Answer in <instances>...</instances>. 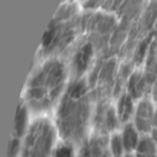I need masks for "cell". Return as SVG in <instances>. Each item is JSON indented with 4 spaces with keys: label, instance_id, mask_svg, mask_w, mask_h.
Instances as JSON below:
<instances>
[{
    "label": "cell",
    "instance_id": "1",
    "mask_svg": "<svg viewBox=\"0 0 157 157\" xmlns=\"http://www.w3.org/2000/svg\"><path fill=\"white\" fill-rule=\"evenodd\" d=\"M96 99L87 78H71L55 109L54 123L59 139L81 144L92 132Z\"/></svg>",
    "mask_w": 157,
    "mask_h": 157
},
{
    "label": "cell",
    "instance_id": "2",
    "mask_svg": "<svg viewBox=\"0 0 157 157\" xmlns=\"http://www.w3.org/2000/svg\"><path fill=\"white\" fill-rule=\"evenodd\" d=\"M70 69L63 57H48L33 70L22 99L33 114L45 115L55 110L70 82Z\"/></svg>",
    "mask_w": 157,
    "mask_h": 157
},
{
    "label": "cell",
    "instance_id": "3",
    "mask_svg": "<svg viewBox=\"0 0 157 157\" xmlns=\"http://www.w3.org/2000/svg\"><path fill=\"white\" fill-rule=\"evenodd\" d=\"M82 30V16L67 18L55 14L42 38L40 56L63 57V54L71 52L80 40L78 36Z\"/></svg>",
    "mask_w": 157,
    "mask_h": 157
},
{
    "label": "cell",
    "instance_id": "4",
    "mask_svg": "<svg viewBox=\"0 0 157 157\" xmlns=\"http://www.w3.org/2000/svg\"><path fill=\"white\" fill-rule=\"evenodd\" d=\"M58 138L54 120L45 115L37 116L23 139L20 157H52Z\"/></svg>",
    "mask_w": 157,
    "mask_h": 157
},
{
    "label": "cell",
    "instance_id": "5",
    "mask_svg": "<svg viewBox=\"0 0 157 157\" xmlns=\"http://www.w3.org/2000/svg\"><path fill=\"white\" fill-rule=\"evenodd\" d=\"M97 48L98 46L90 38L78 40L71 50L68 61L72 78H86L96 65Z\"/></svg>",
    "mask_w": 157,
    "mask_h": 157
},
{
    "label": "cell",
    "instance_id": "6",
    "mask_svg": "<svg viewBox=\"0 0 157 157\" xmlns=\"http://www.w3.org/2000/svg\"><path fill=\"white\" fill-rule=\"evenodd\" d=\"M121 127L122 123L116 113L115 105L111 103L110 99L96 100L92 132L110 136L114 132H117Z\"/></svg>",
    "mask_w": 157,
    "mask_h": 157
},
{
    "label": "cell",
    "instance_id": "7",
    "mask_svg": "<svg viewBox=\"0 0 157 157\" xmlns=\"http://www.w3.org/2000/svg\"><path fill=\"white\" fill-rule=\"evenodd\" d=\"M156 105V103L148 96L138 100L135 115L132 118V124L142 136L150 135L152 129L154 128L153 120H154Z\"/></svg>",
    "mask_w": 157,
    "mask_h": 157
},
{
    "label": "cell",
    "instance_id": "8",
    "mask_svg": "<svg viewBox=\"0 0 157 157\" xmlns=\"http://www.w3.org/2000/svg\"><path fill=\"white\" fill-rule=\"evenodd\" d=\"M78 145V157H113L109 147V136L90 132Z\"/></svg>",
    "mask_w": 157,
    "mask_h": 157
},
{
    "label": "cell",
    "instance_id": "9",
    "mask_svg": "<svg viewBox=\"0 0 157 157\" xmlns=\"http://www.w3.org/2000/svg\"><path fill=\"white\" fill-rule=\"evenodd\" d=\"M151 85L152 84L146 78L143 71L135 70L130 75V78H128V81H127L125 92H127L130 96H132L138 101L140 99L144 98V97L148 96Z\"/></svg>",
    "mask_w": 157,
    "mask_h": 157
},
{
    "label": "cell",
    "instance_id": "10",
    "mask_svg": "<svg viewBox=\"0 0 157 157\" xmlns=\"http://www.w3.org/2000/svg\"><path fill=\"white\" fill-rule=\"evenodd\" d=\"M138 101L127 92H123L117 95L115 101V110L122 125L132 122Z\"/></svg>",
    "mask_w": 157,
    "mask_h": 157
},
{
    "label": "cell",
    "instance_id": "11",
    "mask_svg": "<svg viewBox=\"0 0 157 157\" xmlns=\"http://www.w3.org/2000/svg\"><path fill=\"white\" fill-rule=\"evenodd\" d=\"M30 110L28 109L27 105L24 102L23 99H21L18 103L17 110H16L15 118H14V125H13V131H12L11 137L17 138L20 140H23L26 135L28 127L30 125L31 121L29 118L30 115Z\"/></svg>",
    "mask_w": 157,
    "mask_h": 157
},
{
    "label": "cell",
    "instance_id": "12",
    "mask_svg": "<svg viewBox=\"0 0 157 157\" xmlns=\"http://www.w3.org/2000/svg\"><path fill=\"white\" fill-rule=\"evenodd\" d=\"M120 133H121V137H122L126 153L135 152V151L137 150L138 145H139L142 135L140 133V131L136 128V126L132 124V122L122 125Z\"/></svg>",
    "mask_w": 157,
    "mask_h": 157
},
{
    "label": "cell",
    "instance_id": "13",
    "mask_svg": "<svg viewBox=\"0 0 157 157\" xmlns=\"http://www.w3.org/2000/svg\"><path fill=\"white\" fill-rule=\"evenodd\" d=\"M135 154L137 157H157V143L148 135L142 136Z\"/></svg>",
    "mask_w": 157,
    "mask_h": 157
},
{
    "label": "cell",
    "instance_id": "14",
    "mask_svg": "<svg viewBox=\"0 0 157 157\" xmlns=\"http://www.w3.org/2000/svg\"><path fill=\"white\" fill-rule=\"evenodd\" d=\"M78 144L59 139L53 151L52 157H78Z\"/></svg>",
    "mask_w": 157,
    "mask_h": 157
},
{
    "label": "cell",
    "instance_id": "15",
    "mask_svg": "<svg viewBox=\"0 0 157 157\" xmlns=\"http://www.w3.org/2000/svg\"><path fill=\"white\" fill-rule=\"evenodd\" d=\"M109 147L113 157H122L126 153L120 131L109 136Z\"/></svg>",
    "mask_w": 157,
    "mask_h": 157
},
{
    "label": "cell",
    "instance_id": "16",
    "mask_svg": "<svg viewBox=\"0 0 157 157\" xmlns=\"http://www.w3.org/2000/svg\"><path fill=\"white\" fill-rule=\"evenodd\" d=\"M148 97L154 101L155 103H157V80L154 81V83L152 84L150 90V94H148Z\"/></svg>",
    "mask_w": 157,
    "mask_h": 157
},
{
    "label": "cell",
    "instance_id": "17",
    "mask_svg": "<svg viewBox=\"0 0 157 157\" xmlns=\"http://www.w3.org/2000/svg\"><path fill=\"white\" fill-rule=\"evenodd\" d=\"M148 136H150V137L157 143V128H153L152 131H151V133Z\"/></svg>",
    "mask_w": 157,
    "mask_h": 157
},
{
    "label": "cell",
    "instance_id": "18",
    "mask_svg": "<svg viewBox=\"0 0 157 157\" xmlns=\"http://www.w3.org/2000/svg\"><path fill=\"white\" fill-rule=\"evenodd\" d=\"M153 124H154V128H157V105H156V109H155V113H154V120H153Z\"/></svg>",
    "mask_w": 157,
    "mask_h": 157
},
{
    "label": "cell",
    "instance_id": "19",
    "mask_svg": "<svg viewBox=\"0 0 157 157\" xmlns=\"http://www.w3.org/2000/svg\"><path fill=\"white\" fill-rule=\"evenodd\" d=\"M122 157H137V156H136L135 152H132V153H125Z\"/></svg>",
    "mask_w": 157,
    "mask_h": 157
},
{
    "label": "cell",
    "instance_id": "20",
    "mask_svg": "<svg viewBox=\"0 0 157 157\" xmlns=\"http://www.w3.org/2000/svg\"><path fill=\"white\" fill-rule=\"evenodd\" d=\"M156 50H157V38H156Z\"/></svg>",
    "mask_w": 157,
    "mask_h": 157
}]
</instances>
